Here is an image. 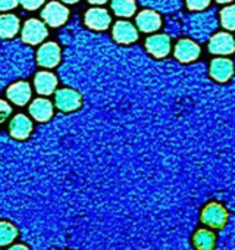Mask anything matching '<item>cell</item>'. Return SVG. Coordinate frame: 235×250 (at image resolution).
<instances>
[{
  "label": "cell",
  "mask_w": 235,
  "mask_h": 250,
  "mask_svg": "<svg viewBox=\"0 0 235 250\" xmlns=\"http://www.w3.org/2000/svg\"><path fill=\"white\" fill-rule=\"evenodd\" d=\"M90 3H94V5H101V3H106L107 0H88Z\"/></svg>",
  "instance_id": "cell-27"
},
{
  "label": "cell",
  "mask_w": 235,
  "mask_h": 250,
  "mask_svg": "<svg viewBox=\"0 0 235 250\" xmlns=\"http://www.w3.org/2000/svg\"><path fill=\"white\" fill-rule=\"evenodd\" d=\"M112 9L118 17H131L136 12L134 0H112Z\"/></svg>",
  "instance_id": "cell-20"
},
{
  "label": "cell",
  "mask_w": 235,
  "mask_h": 250,
  "mask_svg": "<svg viewBox=\"0 0 235 250\" xmlns=\"http://www.w3.org/2000/svg\"><path fill=\"white\" fill-rule=\"evenodd\" d=\"M44 2H46V0H20V3L22 5V8H25L27 11H36Z\"/></svg>",
  "instance_id": "cell-22"
},
{
  "label": "cell",
  "mask_w": 235,
  "mask_h": 250,
  "mask_svg": "<svg viewBox=\"0 0 235 250\" xmlns=\"http://www.w3.org/2000/svg\"><path fill=\"white\" fill-rule=\"evenodd\" d=\"M62 2H65V3H77L78 0H62Z\"/></svg>",
  "instance_id": "cell-28"
},
{
  "label": "cell",
  "mask_w": 235,
  "mask_h": 250,
  "mask_svg": "<svg viewBox=\"0 0 235 250\" xmlns=\"http://www.w3.org/2000/svg\"><path fill=\"white\" fill-rule=\"evenodd\" d=\"M34 84H36V90H37L39 94L49 96V94H52L55 91V88L58 85V80L52 72L43 71V72H39L36 75Z\"/></svg>",
  "instance_id": "cell-10"
},
{
  "label": "cell",
  "mask_w": 235,
  "mask_h": 250,
  "mask_svg": "<svg viewBox=\"0 0 235 250\" xmlns=\"http://www.w3.org/2000/svg\"><path fill=\"white\" fill-rule=\"evenodd\" d=\"M44 22L50 27H60L68 21L69 11L59 2H50L41 12Z\"/></svg>",
  "instance_id": "cell-2"
},
{
  "label": "cell",
  "mask_w": 235,
  "mask_h": 250,
  "mask_svg": "<svg viewBox=\"0 0 235 250\" xmlns=\"http://www.w3.org/2000/svg\"><path fill=\"white\" fill-rule=\"evenodd\" d=\"M60 61V49L56 43L49 42L37 52V62L44 68H55Z\"/></svg>",
  "instance_id": "cell-4"
},
{
  "label": "cell",
  "mask_w": 235,
  "mask_h": 250,
  "mask_svg": "<svg viewBox=\"0 0 235 250\" xmlns=\"http://www.w3.org/2000/svg\"><path fill=\"white\" fill-rule=\"evenodd\" d=\"M198 55H200V49L191 40H181L175 47V56L181 62H191L197 59Z\"/></svg>",
  "instance_id": "cell-14"
},
{
  "label": "cell",
  "mask_w": 235,
  "mask_h": 250,
  "mask_svg": "<svg viewBox=\"0 0 235 250\" xmlns=\"http://www.w3.org/2000/svg\"><path fill=\"white\" fill-rule=\"evenodd\" d=\"M6 96L14 104L25 106L31 99V87L25 81H18V83L12 84L11 87H8Z\"/></svg>",
  "instance_id": "cell-7"
},
{
  "label": "cell",
  "mask_w": 235,
  "mask_h": 250,
  "mask_svg": "<svg viewBox=\"0 0 235 250\" xmlns=\"http://www.w3.org/2000/svg\"><path fill=\"white\" fill-rule=\"evenodd\" d=\"M85 24L93 30H106L110 24V17L104 9H90L85 14Z\"/></svg>",
  "instance_id": "cell-11"
},
{
  "label": "cell",
  "mask_w": 235,
  "mask_h": 250,
  "mask_svg": "<svg viewBox=\"0 0 235 250\" xmlns=\"http://www.w3.org/2000/svg\"><path fill=\"white\" fill-rule=\"evenodd\" d=\"M20 31V20L12 14L0 15V37L11 39Z\"/></svg>",
  "instance_id": "cell-16"
},
{
  "label": "cell",
  "mask_w": 235,
  "mask_h": 250,
  "mask_svg": "<svg viewBox=\"0 0 235 250\" xmlns=\"http://www.w3.org/2000/svg\"><path fill=\"white\" fill-rule=\"evenodd\" d=\"M113 37L119 43H133L137 40V30L130 22H118L113 28Z\"/></svg>",
  "instance_id": "cell-17"
},
{
  "label": "cell",
  "mask_w": 235,
  "mask_h": 250,
  "mask_svg": "<svg viewBox=\"0 0 235 250\" xmlns=\"http://www.w3.org/2000/svg\"><path fill=\"white\" fill-rule=\"evenodd\" d=\"M55 102H56V106L63 110V112H71V110H75L79 107L81 104V96L79 93H77L75 90H71V88H62L56 93V97H55Z\"/></svg>",
  "instance_id": "cell-5"
},
{
  "label": "cell",
  "mask_w": 235,
  "mask_h": 250,
  "mask_svg": "<svg viewBox=\"0 0 235 250\" xmlns=\"http://www.w3.org/2000/svg\"><path fill=\"white\" fill-rule=\"evenodd\" d=\"M228 221V212L226 209L217 203V202H210L207 203L203 210H201V222L212 228V229H220L225 227Z\"/></svg>",
  "instance_id": "cell-1"
},
{
  "label": "cell",
  "mask_w": 235,
  "mask_h": 250,
  "mask_svg": "<svg viewBox=\"0 0 235 250\" xmlns=\"http://www.w3.org/2000/svg\"><path fill=\"white\" fill-rule=\"evenodd\" d=\"M209 49L212 53H217V55H229L234 52L235 49V42L232 39V36L229 34H217L215 36L210 43H209Z\"/></svg>",
  "instance_id": "cell-8"
},
{
  "label": "cell",
  "mask_w": 235,
  "mask_h": 250,
  "mask_svg": "<svg viewBox=\"0 0 235 250\" xmlns=\"http://www.w3.org/2000/svg\"><path fill=\"white\" fill-rule=\"evenodd\" d=\"M9 131H11V136L14 139H17V140H25V139H28V136L33 131V122L24 113H18L11 121Z\"/></svg>",
  "instance_id": "cell-6"
},
{
  "label": "cell",
  "mask_w": 235,
  "mask_h": 250,
  "mask_svg": "<svg viewBox=\"0 0 235 250\" xmlns=\"http://www.w3.org/2000/svg\"><path fill=\"white\" fill-rule=\"evenodd\" d=\"M18 228L11 221L0 219V247L12 244L18 238Z\"/></svg>",
  "instance_id": "cell-19"
},
{
  "label": "cell",
  "mask_w": 235,
  "mask_h": 250,
  "mask_svg": "<svg viewBox=\"0 0 235 250\" xmlns=\"http://www.w3.org/2000/svg\"><path fill=\"white\" fill-rule=\"evenodd\" d=\"M219 3H226V2H232V0H217Z\"/></svg>",
  "instance_id": "cell-29"
},
{
  "label": "cell",
  "mask_w": 235,
  "mask_h": 250,
  "mask_svg": "<svg viewBox=\"0 0 235 250\" xmlns=\"http://www.w3.org/2000/svg\"><path fill=\"white\" fill-rule=\"evenodd\" d=\"M12 112V107L8 102L0 100V122H3Z\"/></svg>",
  "instance_id": "cell-24"
},
{
  "label": "cell",
  "mask_w": 235,
  "mask_h": 250,
  "mask_svg": "<svg viewBox=\"0 0 235 250\" xmlns=\"http://www.w3.org/2000/svg\"><path fill=\"white\" fill-rule=\"evenodd\" d=\"M30 113L39 122H44L52 118L53 106L47 99H36L30 106Z\"/></svg>",
  "instance_id": "cell-12"
},
{
  "label": "cell",
  "mask_w": 235,
  "mask_h": 250,
  "mask_svg": "<svg viewBox=\"0 0 235 250\" xmlns=\"http://www.w3.org/2000/svg\"><path fill=\"white\" fill-rule=\"evenodd\" d=\"M21 36H22V40L25 43H28V44H39V43H41L47 37V28H46V25L41 21L31 18V20H28L25 22Z\"/></svg>",
  "instance_id": "cell-3"
},
{
  "label": "cell",
  "mask_w": 235,
  "mask_h": 250,
  "mask_svg": "<svg viewBox=\"0 0 235 250\" xmlns=\"http://www.w3.org/2000/svg\"><path fill=\"white\" fill-rule=\"evenodd\" d=\"M8 250H30V247L22 243H18V244H12Z\"/></svg>",
  "instance_id": "cell-26"
},
{
  "label": "cell",
  "mask_w": 235,
  "mask_h": 250,
  "mask_svg": "<svg viewBox=\"0 0 235 250\" xmlns=\"http://www.w3.org/2000/svg\"><path fill=\"white\" fill-rule=\"evenodd\" d=\"M234 72V65L228 59H215L210 65V74L215 80L223 83L231 78Z\"/></svg>",
  "instance_id": "cell-15"
},
{
  "label": "cell",
  "mask_w": 235,
  "mask_h": 250,
  "mask_svg": "<svg viewBox=\"0 0 235 250\" xmlns=\"http://www.w3.org/2000/svg\"><path fill=\"white\" fill-rule=\"evenodd\" d=\"M146 47L156 58H163V56H166L169 53L171 42H169V39L166 36H153V37L147 39Z\"/></svg>",
  "instance_id": "cell-13"
},
{
  "label": "cell",
  "mask_w": 235,
  "mask_h": 250,
  "mask_svg": "<svg viewBox=\"0 0 235 250\" xmlns=\"http://www.w3.org/2000/svg\"><path fill=\"white\" fill-rule=\"evenodd\" d=\"M209 3H210V0H187L188 8L193 11H201V9L207 8Z\"/></svg>",
  "instance_id": "cell-23"
},
{
  "label": "cell",
  "mask_w": 235,
  "mask_h": 250,
  "mask_svg": "<svg viewBox=\"0 0 235 250\" xmlns=\"http://www.w3.org/2000/svg\"><path fill=\"white\" fill-rule=\"evenodd\" d=\"M137 25L144 33L156 31L160 27V17L152 11H144L137 17Z\"/></svg>",
  "instance_id": "cell-18"
},
{
  "label": "cell",
  "mask_w": 235,
  "mask_h": 250,
  "mask_svg": "<svg viewBox=\"0 0 235 250\" xmlns=\"http://www.w3.org/2000/svg\"><path fill=\"white\" fill-rule=\"evenodd\" d=\"M222 24L228 30H235V6H228L222 11Z\"/></svg>",
  "instance_id": "cell-21"
},
{
  "label": "cell",
  "mask_w": 235,
  "mask_h": 250,
  "mask_svg": "<svg viewBox=\"0 0 235 250\" xmlns=\"http://www.w3.org/2000/svg\"><path fill=\"white\" fill-rule=\"evenodd\" d=\"M20 5V0H0V11H11Z\"/></svg>",
  "instance_id": "cell-25"
},
{
  "label": "cell",
  "mask_w": 235,
  "mask_h": 250,
  "mask_svg": "<svg viewBox=\"0 0 235 250\" xmlns=\"http://www.w3.org/2000/svg\"><path fill=\"white\" fill-rule=\"evenodd\" d=\"M191 243L196 250H213L216 246V235L207 228H200L193 234Z\"/></svg>",
  "instance_id": "cell-9"
}]
</instances>
